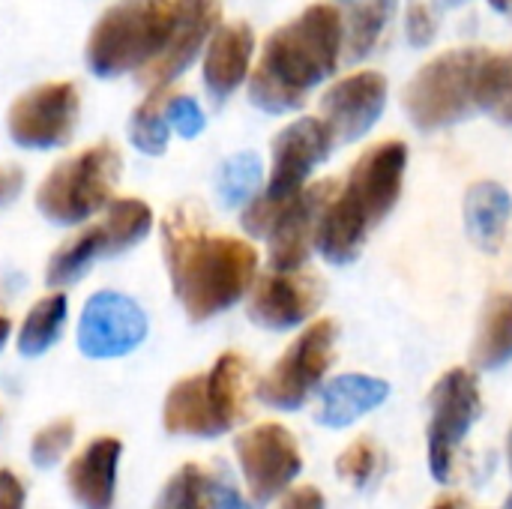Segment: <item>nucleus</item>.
I'll use <instances>...</instances> for the list:
<instances>
[{
	"mask_svg": "<svg viewBox=\"0 0 512 509\" xmlns=\"http://www.w3.org/2000/svg\"><path fill=\"white\" fill-rule=\"evenodd\" d=\"M162 252L174 294L189 321H210L240 303L258 279V252L240 237L207 234L195 204H177L162 219Z\"/></svg>",
	"mask_w": 512,
	"mask_h": 509,
	"instance_id": "nucleus-1",
	"label": "nucleus"
},
{
	"mask_svg": "<svg viewBox=\"0 0 512 509\" xmlns=\"http://www.w3.org/2000/svg\"><path fill=\"white\" fill-rule=\"evenodd\" d=\"M345 54L342 9L333 3H312L288 24L276 27L249 72V99L267 114H285L306 102V96L327 81Z\"/></svg>",
	"mask_w": 512,
	"mask_h": 509,
	"instance_id": "nucleus-2",
	"label": "nucleus"
},
{
	"mask_svg": "<svg viewBox=\"0 0 512 509\" xmlns=\"http://www.w3.org/2000/svg\"><path fill=\"white\" fill-rule=\"evenodd\" d=\"M408 171V144L381 141L360 153L342 189L330 198L315 231V249L330 264H351L369 231L387 219L402 195Z\"/></svg>",
	"mask_w": 512,
	"mask_h": 509,
	"instance_id": "nucleus-3",
	"label": "nucleus"
},
{
	"mask_svg": "<svg viewBox=\"0 0 512 509\" xmlns=\"http://www.w3.org/2000/svg\"><path fill=\"white\" fill-rule=\"evenodd\" d=\"M180 18V0H123L102 12L84 48L90 72L114 78L141 72L168 45Z\"/></svg>",
	"mask_w": 512,
	"mask_h": 509,
	"instance_id": "nucleus-4",
	"label": "nucleus"
},
{
	"mask_svg": "<svg viewBox=\"0 0 512 509\" xmlns=\"http://www.w3.org/2000/svg\"><path fill=\"white\" fill-rule=\"evenodd\" d=\"M120 168L123 159L114 144H93L45 174L36 189V210L54 225H81L111 201Z\"/></svg>",
	"mask_w": 512,
	"mask_h": 509,
	"instance_id": "nucleus-5",
	"label": "nucleus"
},
{
	"mask_svg": "<svg viewBox=\"0 0 512 509\" xmlns=\"http://www.w3.org/2000/svg\"><path fill=\"white\" fill-rule=\"evenodd\" d=\"M483 57L486 48H453L420 66L402 93L411 123L423 132H435L465 120L477 108L474 84Z\"/></svg>",
	"mask_w": 512,
	"mask_h": 509,
	"instance_id": "nucleus-6",
	"label": "nucleus"
},
{
	"mask_svg": "<svg viewBox=\"0 0 512 509\" xmlns=\"http://www.w3.org/2000/svg\"><path fill=\"white\" fill-rule=\"evenodd\" d=\"M336 321H312L276 360V366L261 378L258 399L279 411H297L321 387L324 375L336 357Z\"/></svg>",
	"mask_w": 512,
	"mask_h": 509,
	"instance_id": "nucleus-7",
	"label": "nucleus"
},
{
	"mask_svg": "<svg viewBox=\"0 0 512 509\" xmlns=\"http://www.w3.org/2000/svg\"><path fill=\"white\" fill-rule=\"evenodd\" d=\"M483 411L480 381L471 369H450L429 393V468L438 483H453L462 441Z\"/></svg>",
	"mask_w": 512,
	"mask_h": 509,
	"instance_id": "nucleus-8",
	"label": "nucleus"
},
{
	"mask_svg": "<svg viewBox=\"0 0 512 509\" xmlns=\"http://www.w3.org/2000/svg\"><path fill=\"white\" fill-rule=\"evenodd\" d=\"M234 453L255 504H270L288 492L303 471L297 438L279 423H258L237 435Z\"/></svg>",
	"mask_w": 512,
	"mask_h": 509,
	"instance_id": "nucleus-9",
	"label": "nucleus"
},
{
	"mask_svg": "<svg viewBox=\"0 0 512 509\" xmlns=\"http://www.w3.org/2000/svg\"><path fill=\"white\" fill-rule=\"evenodd\" d=\"M78 123V87L72 81H48L21 93L6 117L9 135L27 150L63 147Z\"/></svg>",
	"mask_w": 512,
	"mask_h": 509,
	"instance_id": "nucleus-10",
	"label": "nucleus"
},
{
	"mask_svg": "<svg viewBox=\"0 0 512 509\" xmlns=\"http://www.w3.org/2000/svg\"><path fill=\"white\" fill-rule=\"evenodd\" d=\"M147 339V312L120 291H96L78 318V351L90 360L132 354Z\"/></svg>",
	"mask_w": 512,
	"mask_h": 509,
	"instance_id": "nucleus-11",
	"label": "nucleus"
},
{
	"mask_svg": "<svg viewBox=\"0 0 512 509\" xmlns=\"http://www.w3.org/2000/svg\"><path fill=\"white\" fill-rule=\"evenodd\" d=\"M333 147L336 138L321 117H300L288 123L273 138V165L264 195L279 201L294 198L306 186L309 174L330 156Z\"/></svg>",
	"mask_w": 512,
	"mask_h": 509,
	"instance_id": "nucleus-12",
	"label": "nucleus"
},
{
	"mask_svg": "<svg viewBox=\"0 0 512 509\" xmlns=\"http://www.w3.org/2000/svg\"><path fill=\"white\" fill-rule=\"evenodd\" d=\"M336 189H339L336 180H318L312 186H303L282 207L273 228L267 231V258L273 270H303L315 246L321 213L327 210Z\"/></svg>",
	"mask_w": 512,
	"mask_h": 509,
	"instance_id": "nucleus-13",
	"label": "nucleus"
},
{
	"mask_svg": "<svg viewBox=\"0 0 512 509\" xmlns=\"http://www.w3.org/2000/svg\"><path fill=\"white\" fill-rule=\"evenodd\" d=\"M324 300L318 276L303 270H273L252 285L249 318L264 330H294L306 324Z\"/></svg>",
	"mask_w": 512,
	"mask_h": 509,
	"instance_id": "nucleus-14",
	"label": "nucleus"
},
{
	"mask_svg": "<svg viewBox=\"0 0 512 509\" xmlns=\"http://www.w3.org/2000/svg\"><path fill=\"white\" fill-rule=\"evenodd\" d=\"M387 108V78L381 72H354L333 81L321 96V120L336 144L360 141Z\"/></svg>",
	"mask_w": 512,
	"mask_h": 509,
	"instance_id": "nucleus-15",
	"label": "nucleus"
},
{
	"mask_svg": "<svg viewBox=\"0 0 512 509\" xmlns=\"http://www.w3.org/2000/svg\"><path fill=\"white\" fill-rule=\"evenodd\" d=\"M219 18H222L219 0H180V18L165 51L150 66H144L138 78L150 87L171 84L207 45V39L219 27Z\"/></svg>",
	"mask_w": 512,
	"mask_h": 509,
	"instance_id": "nucleus-16",
	"label": "nucleus"
},
{
	"mask_svg": "<svg viewBox=\"0 0 512 509\" xmlns=\"http://www.w3.org/2000/svg\"><path fill=\"white\" fill-rule=\"evenodd\" d=\"M255 54V33L246 21L216 27L204 51V87L213 102H225L246 78Z\"/></svg>",
	"mask_w": 512,
	"mask_h": 509,
	"instance_id": "nucleus-17",
	"label": "nucleus"
},
{
	"mask_svg": "<svg viewBox=\"0 0 512 509\" xmlns=\"http://www.w3.org/2000/svg\"><path fill=\"white\" fill-rule=\"evenodd\" d=\"M123 444L111 435L93 438L66 468V486L78 507L111 509L117 492V468H120Z\"/></svg>",
	"mask_w": 512,
	"mask_h": 509,
	"instance_id": "nucleus-18",
	"label": "nucleus"
},
{
	"mask_svg": "<svg viewBox=\"0 0 512 509\" xmlns=\"http://www.w3.org/2000/svg\"><path fill=\"white\" fill-rule=\"evenodd\" d=\"M387 396H390V384L384 378H372L360 372L339 375L321 387L315 420L327 429H345L360 417H366L369 411L381 408Z\"/></svg>",
	"mask_w": 512,
	"mask_h": 509,
	"instance_id": "nucleus-19",
	"label": "nucleus"
},
{
	"mask_svg": "<svg viewBox=\"0 0 512 509\" xmlns=\"http://www.w3.org/2000/svg\"><path fill=\"white\" fill-rule=\"evenodd\" d=\"M512 219V195L495 180H477L465 192V228L483 252H498Z\"/></svg>",
	"mask_w": 512,
	"mask_h": 509,
	"instance_id": "nucleus-20",
	"label": "nucleus"
},
{
	"mask_svg": "<svg viewBox=\"0 0 512 509\" xmlns=\"http://www.w3.org/2000/svg\"><path fill=\"white\" fill-rule=\"evenodd\" d=\"M162 426L171 435H186V438H219L225 435L222 426L216 423L210 402H207V387L204 375H189L177 381L162 405Z\"/></svg>",
	"mask_w": 512,
	"mask_h": 509,
	"instance_id": "nucleus-21",
	"label": "nucleus"
},
{
	"mask_svg": "<svg viewBox=\"0 0 512 509\" xmlns=\"http://www.w3.org/2000/svg\"><path fill=\"white\" fill-rule=\"evenodd\" d=\"M207 402L222 426V432L234 429L246 417V399H249V363L237 351H225L210 372H204Z\"/></svg>",
	"mask_w": 512,
	"mask_h": 509,
	"instance_id": "nucleus-22",
	"label": "nucleus"
},
{
	"mask_svg": "<svg viewBox=\"0 0 512 509\" xmlns=\"http://www.w3.org/2000/svg\"><path fill=\"white\" fill-rule=\"evenodd\" d=\"M471 360L477 369H501L512 360V294H495L486 303Z\"/></svg>",
	"mask_w": 512,
	"mask_h": 509,
	"instance_id": "nucleus-23",
	"label": "nucleus"
},
{
	"mask_svg": "<svg viewBox=\"0 0 512 509\" xmlns=\"http://www.w3.org/2000/svg\"><path fill=\"white\" fill-rule=\"evenodd\" d=\"M396 12V0H354L342 12V27H345V54L351 63L369 57L381 36L387 33V24Z\"/></svg>",
	"mask_w": 512,
	"mask_h": 509,
	"instance_id": "nucleus-24",
	"label": "nucleus"
},
{
	"mask_svg": "<svg viewBox=\"0 0 512 509\" xmlns=\"http://www.w3.org/2000/svg\"><path fill=\"white\" fill-rule=\"evenodd\" d=\"M102 255H111V252H108L105 225L99 222V225L84 228L78 237L66 240V243L51 255V261H48V267H45V282H48L51 288L72 285V282H78V279L90 270V264H93L96 258H102Z\"/></svg>",
	"mask_w": 512,
	"mask_h": 509,
	"instance_id": "nucleus-25",
	"label": "nucleus"
},
{
	"mask_svg": "<svg viewBox=\"0 0 512 509\" xmlns=\"http://www.w3.org/2000/svg\"><path fill=\"white\" fill-rule=\"evenodd\" d=\"M66 312H69L66 294H48V297L36 300L18 330V354H24V357L45 354L60 339Z\"/></svg>",
	"mask_w": 512,
	"mask_h": 509,
	"instance_id": "nucleus-26",
	"label": "nucleus"
},
{
	"mask_svg": "<svg viewBox=\"0 0 512 509\" xmlns=\"http://www.w3.org/2000/svg\"><path fill=\"white\" fill-rule=\"evenodd\" d=\"M474 102L480 111H489L501 123L512 126V54H489L480 63Z\"/></svg>",
	"mask_w": 512,
	"mask_h": 509,
	"instance_id": "nucleus-27",
	"label": "nucleus"
},
{
	"mask_svg": "<svg viewBox=\"0 0 512 509\" xmlns=\"http://www.w3.org/2000/svg\"><path fill=\"white\" fill-rule=\"evenodd\" d=\"M168 96H171L168 84L153 87L150 96L129 117V141L147 156H162L165 147H168V135H171V126H168V117H165Z\"/></svg>",
	"mask_w": 512,
	"mask_h": 509,
	"instance_id": "nucleus-28",
	"label": "nucleus"
},
{
	"mask_svg": "<svg viewBox=\"0 0 512 509\" xmlns=\"http://www.w3.org/2000/svg\"><path fill=\"white\" fill-rule=\"evenodd\" d=\"M105 234H108V252H126L138 240H144L153 228V210L138 198H114L105 204Z\"/></svg>",
	"mask_w": 512,
	"mask_h": 509,
	"instance_id": "nucleus-29",
	"label": "nucleus"
},
{
	"mask_svg": "<svg viewBox=\"0 0 512 509\" xmlns=\"http://www.w3.org/2000/svg\"><path fill=\"white\" fill-rule=\"evenodd\" d=\"M261 180H264L261 156L252 150H243V153H234L222 162L219 177H216V189H219V198L225 207H240L258 195Z\"/></svg>",
	"mask_w": 512,
	"mask_h": 509,
	"instance_id": "nucleus-30",
	"label": "nucleus"
},
{
	"mask_svg": "<svg viewBox=\"0 0 512 509\" xmlns=\"http://www.w3.org/2000/svg\"><path fill=\"white\" fill-rule=\"evenodd\" d=\"M207 480L201 465H183L162 489L153 509H207Z\"/></svg>",
	"mask_w": 512,
	"mask_h": 509,
	"instance_id": "nucleus-31",
	"label": "nucleus"
},
{
	"mask_svg": "<svg viewBox=\"0 0 512 509\" xmlns=\"http://www.w3.org/2000/svg\"><path fill=\"white\" fill-rule=\"evenodd\" d=\"M378 468H381V453H378V447H375L372 438H357V441L336 459V474H339L345 483L357 486V489L369 486L372 477L378 474Z\"/></svg>",
	"mask_w": 512,
	"mask_h": 509,
	"instance_id": "nucleus-32",
	"label": "nucleus"
},
{
	"mask_svg": "<svg viewBox=\"0 0 512 509\" xmlns=\"http://www.w3.org/2000/svg\"><path fill=\"white\" fill-rule=\"evenodd\" d=\"M75 423L72 420H54L45 429H39L30 441V459L36 468H51L63 459V453L72 447Z\"/></svg>",
	"mask_w": 512,
	"mask_h": 509,
	"instance_id": "nucleus-33",
	"label": "nucleus"
},
{
	"mask_svg": "<svg viewBox=\"0 0 512 509\" xmlns=\"http://www.w3.org/2000/svg\"><path fill=\"white\" fill-rule=\"evenodd\" d=\"M165 117H168V126L180 135V138H198L207 126V117H204V108L192 99V96H168L165 102Z\"/></svg>",
	"mask_w": 512,
	"mask_h": 509,
	"instance_id": "nucleus-34",
	"label": "nucleus"
},
{
	"mask_svg": "<svg viewBox=\"0 0 512 509\" xmlns=\"http://www.w3.org/2000/svg\"><path fill=\"white\" fill-rule=\"evenodd\" d=\"M405 33H408V42L414 48H426V45L435 42L438 18H435L429 3H423V0H411L408 3V9H405Z\"/></svg>",
	"mask_w": 512,
	"mask_h": 509,
	"instance_id": "nucleus-35",
	"label": "nucleus"
},
{
	"mask_svg": "<svg viewBox=\"0 0 512 509\" xmlns=\"http://www.w3.org/2000/svg\"><path fill=\"white\" fill-rule=\"evenodd\" d=\"M207 509H255L234 486V480L225 471L210 474L207 480Z\"/></svg>",
	"mask_w": 512,
	"mask_h": 509,
	"instance_id": "nucleus-36",
	"label": "nucleus"
},
{
	"mask_svg": "<svg viewBox=\"0 0 512 509\" xmlns=\"http://www.w3.org/2000/svg\"><path fill=\"white\" fill-rule=\"evenodd\" d=\"M279 509H324V495L315 486L288 489L279 501Z\"/></svg>",
	"mask_w": 512,
	"mask_h": 509,
	"instance_id": "nucleus-37",
	"label": "nucleus"
},
{
	"mask_svg": "<svg viewBox=\"0 0 512 509\" xmlns=\"http://www.w3.org/2000/svg\"><path fill=\"white\" fill-rule=\"evenodd\" d=\"M24 501L21 480L9 468H0V509H24Z\"/></svg>",
	"mask_w": 512,
	"mask_h": 509,
	"instance_id": "nucleus-38",
	"label": "nucleus"
},
{
	"mask_svg": "<svg viewBox=\"0 0 512 509\" xmlns=\"http://www.w3.org/2000/svg\"><path fill=\"white\" fill-rule=\"evenodd\" d=\"M21 186H24V174L15 165L0 168V207H6L9 201H15V195L21 192Z\"/></svg>",
	"mask_w": 512,
	"mask_h": 509,
	"instance_id": "nucleus-39",
	"label": "nucleus"
},
{
	"mask_svg": "<svg viewBox=\"0 0 512 509\" xmlns=\"http://www.w3.org/2000/svg\"><path fill=\"white\" fill-rule=\"evenodd\" d=\"M432 509H465V498H441V501H435V507Z\"/></svg>",
	"mask_w": 512,
	"mask_h": 509,
	"instance_id": "nucleus-40",
	"label": "nucleus"
},
{
	"mask_svg": "<svg viewBox=\"0 0 512 509\" xmlns=\"http://www.w3.org/2000/svg\"><path fill=\"white\" fill-rule=\"evenodd\" d=\"M9 333H12V324H9L6 315H0V351H3V345L9 342Z\"/></svg>",
	"mask_w": 512,
	"mask_h": 509,
	"instance_id": "nucleus-41",
	"label": "nucleus"
},
{
	"mask_svg": "<svg viewBox=\"0 0 512 509\" xmlns=\"http://www.w3.org/2000/svg\"><path fill=\"white\" fill-rule=\"evenodd\" d=\"M489 6H492L495 12H501V15L512 18V0H489Z\"/></svg>",
	"mask_w": 512,
	"mask_h": 509,
	"instance_id": "nucleus-42",
	"label": "nucleus"
},
{
	"mask_svg": "<svg viewBox=\"0 0 512 509\" xmlns=\"http://www.w3.org/2000/svg\"><path fill=\"white\" fill-rule=\"evenodd\" d=\"M507 465H510V474H512V429H510V435H507Z\"/></svg>",
	"mask_w": 512,
	"mask_h": 509,
	"instance_id": "nucleus-43",
	"label": "nucleus"
},
{
	"mask_svg": "<svg viewBox=\"0 0 512 509\" xmlns=\"http://www.w3.org/2000/svg\"><path fill=\"white\" fill-rule=\"evenodd\" d=\"M438 3H441V6H450V9H453V6H462L465 0H438Z\"/></svg>",
	"mask_w": 512,
	"mask_h": 509,
	"instance_id": "nucleus-44",
	"label": "nucleus"
},
{
	"mask_svg": "<svg viewBox=\"0 0 512 509\" xmlns=\"http://www.w3.org/2000/svg\"><path fill=\"white\" fill-rule=\"evenodd\" d=\"M504 509H512V495H510V498H507V504H504Z\"/></svg>",
	"mask_w": 512,
	"mask_h": 509,
	"instance_id": "nucleus-45",
	"label": "nucleus"
}]
</instances>
